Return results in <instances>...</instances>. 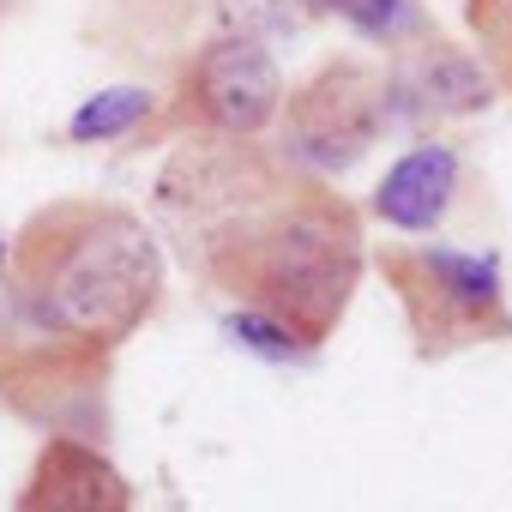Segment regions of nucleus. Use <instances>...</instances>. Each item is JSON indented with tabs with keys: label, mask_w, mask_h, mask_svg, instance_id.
<instances>
[{
	"label": "nucleus",
	"mask_w": 512,
	"mask_h": 512,
	"mask_svg": "<svg viewBox=\"0 0 512 512\" xmlns=\"http://www.w3.org/2000/svg\"><path fill=\"white\" fill-rule=\"evenodd\" d=\"M380 133H392L386 121V73L356 61V55H326L308 79H296L284 91L278 109V157L302 175H344L356 169Z\"/></svg>",
	"instance_id": "nucleus-4"
},
{
	"label": "nucleus",
	"mask_w": 512,
	"mask_h": 512,
	"mask_svg": "<svg viewBox=\"0 0 512 512\" xmlns=\"http://www.w3.org/2000/svg\"><path fill=\"white\" fill-rule=\"evenodd\" d=\"M368 266L392 290L416 362H452L512 338V296H506L500 253H476L452 241H392V247H368Z\"/></svg>",
	"instance_id": "nucleus-3"
},
{
	"label": "nucleus",
	"mask_w": 512,
	"mask_h": 512,
	"mask_svg": "<svg viewBox=\"0 0 512 512\" xmlns=\"http://www.w3.org/2000/svg\"><path fill=\"white\" fill-rule=\"evenodd\" d=\"M344 19H350L368 43H410V37L422 31V19H416L410 0H350Z\"/></svg>",
	"instance_id": "nucleus-14"
},
{
	"label": "nucleus",
	"mask_w": 512,
	"mask_h": 512,
	"mask_svg": "<svg viewBox=\"0 0 512 512\" xmlns=\"http://www.w3.org/2000/svg\"><path fill=\"white\" fill-rule=\"evenodd\" d=\"M7 247H13V241H7V235H0V272H7Z\"/></svg>",
	"instance_id": "nucleus-17"
},
{
	"label": "nucleus",
	"mask_w": 512,
	"mask_h": 512,
	"mask_svg": "<svg viewBox=\"0 0 512 512\" xmlns=\"http://www.w3.org/2000/svg\"><path fill=\"white\" fill-rule=\"evenodd\" d=\"M350 0H302V19H344Z\"/></svg>",
	"instance_id": "nucleus-16"
},
{
	"label": "nucleus",
	"mask_w": 512,
	"mask_h": 512,
	"mask_svg": "<svg viewBox=\"0 0 512 512\" xmlns=\"http://www.w3.org/2000/svg\"><path fill=\"white\" fill-rule=\"evenodd\" d=\"M229 338L241 344V350H253V356H260V362H308V350L278 326V320H266V314H247V308H235L229 320Z\"/></svg>",
	"instance_id": "nucleus-13"
},
{
	"label": "nucleus",
	"mask_w": 512,
	"mask_h": 512,
	"mask_svg": "<svg viewBox=\"0 0 512 512\" xmlns=\"http://www.w3.org/2000/svg\"><path fill=\"white\" fill-rule=\"evenodd\" d=\"M163 97L151 85H103L97 97H85L73 115H67V145H109V139H127L133 127L157 121Z\"/></svg>",
	"instance_id": "nucleus-10"
},
{
	"label": "nucleus",
	"mask_w": 512,
	"mask_h": 512,
	"mask_svg": "<svg viewBox=\"0 0 512 512\" xmlns=\"http://www.w3.org/2000/svg\"><path fill=\"white\" fill-rule=\"evenodd\" d=\"M211 19L223 37H296L302 25V0H211Z\"/></svg>",
	"instance_id": "nucleus-12"
},
{
	"label": "nucleus",
	"mask_w": 512,
	"mask_h": 512,
	"mask_svg": "<svg viewBox=\"0 0 512 512\" xmlns=\"http://www.w3.org/2000/svg\"><path fill=\"white\" fill-rule=\"evenodd\" d=\"M7 284L37 338L91 362H115V350L157 320L169 296V260L133 205L61 193L19 223L7 247Z\"/></svg>",
	"instance_id": "nucleus-1"
},
{
	"label": "nucleus",
	"mask_w": 512,
	"mask_h": 512,
	"mask_svg": "<svg viewBox=\"0 0 512 512\" xmlns=\"http://www.w3.org/2000/svg\"><path fill=\"white\" fill-rule=\"evenodd\" d=\"M187 266L205 290L278 320L314 356L344 326L368 278V223L338 181L284 169Z\"/></svg>",
	"instance_id": "nucleus-2"
},
{
	"label": "nucleus",
	"mask_w": 512,
	"mask_h": 512,
	"mask_svg": "<svg viewBox=\"0 0 512 512\" xmlns=\"http://www.w3.org/2000/svg\"><path fill=\"white\" fill-rule=\"evenodd\" d=\"M458 181H464L458 145L422 139V145H410V151L380 175V187L368 193V211H374L392 235H428V229L452 211Z\"/></svg>",
	"instance_id": "nucleus-8"
},
{
	"label": "nucleus",
	"mask_w": 512,
	"mask_h": 512,
	"mask_svg": "<svg viewBox=\"0 0 512 512\" xmlns=\"http://www.w3.org/2000/svg\"><path fill=\"white\" fill-rule=\"evenodd\" d=\"M284 67L266 43L211 31L175 73L157 121L187 139H266L284 109Z\"/></svg>",
	"instance_id": "nucleus-5"
},
{
	"label": "nucleus",
	"mask_w": 512,
	"mask_h": 512,
	"mask_svg": "<svg viewBox=\"0 0 512 512\" xmlns=\"http://www.w3.org/2000/svg\"><path fill=\"white\" fill-rule=\"evenodd\" d=\"M37 332H31V320H25V308H19V296H13V284H7V272H0V374H7L19 356H25V344H31Z\"/></svg>",
	"instance_id": "nucleus-15"
},
{
	"label": "nucleus",
	"mask_w": 512,
	"mask_h": 512,
	"mask_svg": "<svg viewBox=\"0 0 512 512\" xmlns=\"http://www.w3.org/2000/svg\"><path fill=\"white\" fill-rule=\"evenodd\" d=\"M464 31L500 91H512V0H464Z\"/></svg>",
	"instance_id": "nucleus-11"
},
{
	"label": "nucleus",
	"mask_w": 512,
	"mask_h": 512,
	"mask_svg": "<svg viewBox=\"0 0 512 512\" xmlns=\"http://www.w3.org/2000/svg\"><path fill=\"white\" fill-rule=\"evenodd\" d=\"M290 163L278 151H266L260 139H181L157 175V217L175 241L181 260H193V253L229 229L253 199H260Z\"/></svg>",
	"instance_id": "nucleus-6"
},
{
	"label": "nucleus",
	"mask_w": 512,
	"mask_h": 512,
	"mask_svg": "<svg viewBox=\"0 0 512 512\" xmlns=\"http://www.w3.org/2000/svg\"><path fill=\"white\" fill-rule=\"evenodd\" d=\"M404 79H410L422 115H446V121L488 109L494 91H500V85L488 79V67H482L470 49H452V43H440V37H422V43H416V67H410Z\"/></svg>",
	"instance_id": "nucleus-9"
},
{
	"label": "nucleus",
	"mask_w": 512,
	"mask_h": 512,
	"mask_svg": "<svg viewBox=\"0 0 512 512\" xmlns=\"http://www.w3.org/2000/svg\"><path fill=\"white\" fill-rule=\"evenodd\" d=\"M127 470L85 434H49L13 494V512H133Z\"/></svg>",
	"instance_id": "nucleus-7"
}]
</instances>
